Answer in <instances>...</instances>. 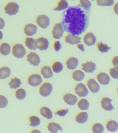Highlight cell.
Masks as SVG:
<instances>
[{
  "label": "cell",
  "mask_w": 118,
  "mask_h": 133,
  "mask_svg": "<svg viewBox=\"0 0 118 133\" xmlns=\"http://www.w3.org/2000/svg\"><path fill=\"white\" fill-rule=\"evenodd\" d=\"M90 9L81 5L70 7L63 13L61 24L64 31L73 35H80L85 32L89 23Z\"/></svg>",
  "instance_id": "cell-1"
},
{
  "label": "cell",
  "mask_w": 118,
  "mask_h": 133,
  "mask_svg": "<svg viewBox=\"0 0 118 133\" xmlns=\"http://www.w3.org/2000/svg\"><path fill=\"white\" fill-rule=\"evenodd\" d=\"M13 56L18 59L23 58L26 54V50L23 45L20 43L14 44L12 49Z\"/></svg>",
  "instance_id": "cell-2"
},
{
  "label": "cell",
  "mask_w": 118,
  "mask_h": 133,
  "mask_svg": "<svg viewBox=\"0 0 118 133\" xmlns=\"http://www.w3.org/2000/svg\"><path fill=\"white\" fill-rule=\"evenodd\" d=\"M19 6L15 2L8 3L5 7V12L10 16L16 15L19 11Z\"/></svg>",
  "instance_id": "cell-3"
},
{
  "label": "cell",
  "mask_w": 118,
  "mask_h": 133,
  "mask_svg": "<svg viewBox=\"0 0 118 133\" xmlns=\"http://www.w3.org/2000/svg\"><path fill=\"white\" fill-rule=\"evenodd\" d=\"M52 85L48 82L43 83L39 88V93L42 96L47 97L50 95L52 92Z\"/></svg>",
  "instance_id": "cell-4"
},
{
  "label": "cell",
  "mask_w": 118,
  "mask_h": 133,
  "mask_svg": "<svg viewBox=\"0 0 118 133\" xmlns=\"http://www.w3.org/2000/svg\"><path fill=\"white\" fill-rule=\"evenodd\" d=\"M36 22L38 25L43 29L48 28L50 24V19L49 18L44 14L38 16L36 18Z\"/></svg>",
  "instance_id": "cell-5"
},
{
  "label": "cell",
  "mask_w": 118,
  "mask_h": 133,
  "mask_svg": "<svg viewBox=\"0 0 118 133\" xmlns=\"http://www.w3.org/2000/svg\"><path fill=\"white\" fill-rule=\"evenodd\" d=\"M74 91L76 94L80 97H85L89 94V91L85 85L82 83H79L74 87Z\"/></svg>",
  "instance_id": "cell-6"
},
{
  "label": "cell",
  "mask_w": 118,
  "mask_h": 133,
  "mask_svg": "<svg viewBox=\"0 0 118 133\" xmlns=\"http://www.w3.org/2000/svg\"><path fill=\"white\" fill-rule=\"evenodd\" d=\"M43 82L41 76L38 74H33L29 77L28 83L29 85L33 87L39 86Z\"/></svg>",
  "instance_id": "cell-7"
},
{
  "label": "cell",
  "mask_w": 118,
  "mask_h": 133,
  "mask_svg": "<svg viewBox=\"0 0 118 133\" xmlns=\"http://www.w3.org/2000/svg\"><path fill=\"white\" fill-rule=\"evenodd\" d=\"M64 31V27L60 23L56 24L52 31V36L54 38L59 39L63 36Z\"/></svg>",
  "instance_id": "cell-8"
},
{
  "label": "cell",
  "mask_w": 118,
  "mask_h": 133,
  "mask_svg": "<svg viewBox=\"0 0 118 133\" xmlns=\"http://www.w3.org/2000/svg\"><path fill=\"white\" fill-rule=\"evenodd\" d=\"M27 60L29 63L34 66H38L41 62L40 57L38 54L30 52L27 55Z\"/></svg>",
  "instance_id": "cell-9"
},
{
  "label": "cell",
  "mask_w": 118,
  "mask_h": 133,
  "mask_svg": "<svg viewBox=\"0 0 118 133\" xmlns=\"http://www.w3.org/2000/svg\"><path fill=\"white\" fill-rule=\"evenodd\" d=\"M49 43L48 39L43 37H40L36 40L37 48L41 51H45L48 49Z\"/></svg>",
  "instance_id": "cell-10"
},
{
  "label": "cell",
  "mask_w": 118,
  "mask_h": 133,
  "mask_svg": "<svg viewBox=\"0 0 118 133\" xmlns=\"http://www.w3.org/2000/svg\"><path fill=\"white\" fill-rule=\"evenodd\" d=\"M87 85L90 91L93 93H98L100 90V85L94 79L90 78L88 80Z\"/></svg>",
  "instance_id": "cell-11"
},
{
  "label": "cell",
  "mask_w": 118,
  "mask_h": 133,
  "mask_svg": "<svg viewBox=\"0 0 118 133\" xmlns=\"http://www.w3.org/2000/svg\"><path fill=\"white\" fill-rule=\"evenodd\" d=\"M63 100L66 103L70 106H74L78 101V98L72 94L67 93L63 95Z\"/></svg>",
  "instance_id": "cell-12"
},
{
  "label": "cell",
  "mask_w": 118,
  "mask_h": 133,
  "mask_svg": "<svg viewBox=\"0 0 118 133\" xmlns=\"http://www.w3.org/2000/svg\"><path fill=\"white\" fill-rule=\"evenodd\" d=\"M113 100L108 97H104L101 99L100 104L101 107L105 111H111L114 109L112 104Z\"/></svg>",
  "instance_id": "cell-13"
},
{
  "label": "cell",
  "mask_w": 118,
  "mask_h": 133,
  "mask_svg": "<svg viewBox=\"0 0 118 133\" xmlns=\"http://www.w3.org/2000/svg\"><path fill=\"white\" fill-rule=\"evenodd\" d=\"M84 43L88 46L94 45L97 41V38L94 34L92 33H86L83 37Z\"/></svg>",
  "instance_id": "cell-14"
},
{
  "label": "cell",
  "mask_w": 118,
  "mask_h": 133,
  "mask_svg": "<svg viewBox=\"0 0 118 133\" xmlns=\"http://www.w3.org/2000/svg\"><path fill=\"white\" fill-rule=\"evenodd\" d=\"M97 81L101 85H107L109 84L110 78L107 74L104 72H100L96 76Z\"/></svg>",
  "instance_id": "cell-15"
},
{
  "label": "cell",
  "mask_w": 118,
  "mask_h": 133,
  "mask_svg": "<svg viewBox=\"0 0 118 133\" xmlns=\"http://www.w3.org/2000/svg\"><path fill=\"white\" fill-rule=\"evenodd\" d=\"M82 69L86 72L93 73L96 69V65L92 61H87L82 64Z\"/></svg>",
  "instance_id": "cell-16"
},
{
  "label": "cell",
  "mask_w": 118,
  "mask_h": 133,
  "mask_svg": "<svg viewBox=\"0 0 118 133\" xmlns=\"http://www.w3.org/2000/svg\"><path fill=\"white\" fill-rule=\"evenodd\" d=\"M38 28L37 26L33 24H28L24 29L25 34L28 36H33L37 33Z\"/></svg>",
  "instance_id": "cell-17"
},
{
  "label": "cell",
  "mask_w": 118,
  "mask_h": 133,
  "mask_svg": "<svg viewBox=\"0 0 118 133\" xmlns=\"http://www.w3.org/2000/svg\"><path fill=\"white\" fill-rule=\"evenodd\" d=\"M65 40L66 42L70 44L75 45L78 44L81 42V38L78 35L68 34L65 36Z\"/></svg>",
  "instance_id": "cell-18"
},
{
  "label": "cell",
  "mask_w": 118,
  "mask_h": 133,
  "mask_svg": "<svg viewBox=\"0 0 118 133\" xmlns=\"http://www.w3.org/2000/svg\"><path fill=\"white\" fill-rule=\"evenodd\" d=\"M88 114L87 112H81L77 114L75 117V120L79 123L84 124L88 121Z\"/></svg>",
  "instance_id": "cell-19"
},
{
  "label": "cell",
  "mask_w": 118,
  "mask_h": 133,
  "mask_svg": "<svg viewBox=\"0 0 118 133\" xmlns=\"http://www.w3.org/2000/svg\"><path fill=\"white\" fill-rule=\"evenodd\" d=\"M78 59L74 57L69 58L66 62L67 68L71 70L75 69L78 66Z\"/></svg>",
  "instance_id": "cell-20"
},
{
  "label": "cell",
  "mask_w": 118,
  "mask_h": 133,
  "mask_svg": "<svg viewBox=\"0 0 118 133\" xmlns=\"http://www.w3.org/2000/svg\"><path fill=\"white\" fill-rule=\"evenodd\" d=\"M47 128L48 130L52 133H57L59 131H63L62 127L59 124L54 122L49 123L47 125Z\"/></svg>",
  "instance_id": "cell-21"
},
{
  "label": "cell",
  "mask_w": 118,
  "mask_h": 133,
  "mask_svg": "<svg viewBox=\"0 0 118 133\" xmlns=\"http://www.w3.org/2000/svg\"><path fill=\"white\" fill-rule=\"evenodd\" d=\"M41 72L43 77L46 79L50 78L53 75L51 68L47 65H45L41 68Z\"/></svg>",
  "instance_id": "cell-22"
},
{
  "label": "cell",
  "mask_w": 118,
  "mask_h": 133,
  "mask_svg": "<svg viewBox=\"0 0 118 133\" xmlns=\"http://www.w3.org/2000/svg\"><path fill=\"white\" fill-rule=\"evenodd\" d=\"M40 111L41 115L46 119H51L53 117L52 112L48 107L43 106L40 108Z\"/></svg>",
  "instance_id": "cell-23"
},
{
  "label": "cell",
  "mask_w": 118,
  "mask_h": 133,
  "mask_svg": "<svg viewBox=\"0 0 118 133\" xmlns=\"http://www.w3.org/2000/svg\"><path fill=\"white\" fill-rule=\"evenodd\" d=\"M106 128L110 132H115L118 130V123L115 120H110L106 124Z\"/></svg>",
  "instance_id": "cell-24"
},
{
  "label": "cell",
  "mask_w": 118,
  "mask_h": 133,
  "mask_svg": "<svg viewBox=\"0 0 118 133\" xmlns=\"http://www.w3.org/2000/svg\"><path fill=\"white\" fill-rule=\"evenodd\" d=\"M11 69L8 66H4L0 68V79H5L11 75Z\"/></svg>",
  "instance_id": "cell-25"
},
{
  "label": "cell",
  "mask_w": 118,
  "mask_h": 133,
  "mask_svg": "<svg viewBox=\"0 0 118 133\" xmlns=\"http://www.w3.org/2000/svg\"><path fill=\"white\" fill-rule=\"evenodd\" d=\"M11 51V47L9 44L4 42L0 45V53L3 56H8Z\"/></svg>",
  "instance_id": "cell-26"
},
{
  "label": "cell",
  "mask_w": 118,
  "mask_h": 133,
  "mask_svg": "<svg viewBox=\"0 0 118 133\" xmlns=\"http://www.w3.org/2000/svg\"><path fill=\"white\" fill-rule=\"evenodd\" d=\"M72 76L73 79L77 82L82 81L85 77L84 73L80 70L74 71L72 73Z\"/></svg>",
  "instance_id": "cell-27"
},
{
  "label": "cell",
  "mask_w": 118,
  "mask_h": 133,
  "mask_svg": "<svg viewBox=\"0 0 118 133\" xmlns=\"http://www.w3.org/2000/svg\"><path fill=\"white\" fill-rule=\"evenodd\" d=\"M25 44L30 50H36L37 48L36 45V40L32 37H28L26 38Z\"/></svg>",
  "instance_id": "cell-28"
},
{
  "label": "cell",
  "mask_w": 118,
  "mask_h": 133,
  "mask_svg": "<svg viewBox=\"0 0 118 133\" xmlns=\"http://www.w3.org/2000/svg\"><path fill=\"white\" fill-rule=\"evenodd\" d=\"M77 106L80 110L82 111L88 110L90 107V103L87 99L81 98L77 102Z\"/></svg>",
  "instance_id": "cell-29"
},
{
  "label": "cell",
  "mask_w": 118,
  "mask_h": 133,
  "mask_svg": "<svg viewBox=\"0 0 118 133\" xmlns=\"http://www.w3.org/2000/svg\"><path fill=\"white\" fill-rule=\"evenodd\" d=\"M22 84V83L21 82V80L16 77L11 79L8 83V85L11 89H14L20 87Z\"/></svg>",
  "instance_id": "cell-30"
},
{
  "label": "cell",
  "mask_w": 118,
  "mask_h": 133,
  "mask_svg": "<svg viewBox=\"0 0 118 133\" xmlns=\"http://www.w3.org/2000/svg\"><path fill=\"white\" fill-rule=\"evenodd\" d=\"M69 7V4L66 0H60L58 3V5L56 7L54 8L55 11H60L65 10Z\"/></svg>",
  "instance_id": "cell-31"
},
{
  "label": "cell",
  "mask_w": 118,
  "mask_h": 133,
  "mask_svg": "<svg viewBox=\"0 0 118 133\" xmlns=\"http://www.w3.org/2000/svg\"><path fill=\"white\" fill-rule=\"evenodd\" d=\"M26 96V90L23 88H19L16 90L15 92V96L16 98L20 100H22L25 98Z\"/></svg>",
  "instance_id": "cell-32"
},
{
  "label": "cell",
  "mask_w": 118,
  "mask_h": 133,
  "mask_svg": "<svg viewBox=\"0 0 118 133\" xmlns=\"http://www.w3.org/2000/svg\"><path fill=\"white\" fill-rule=\"evenodd\" d=\"M92 131L94 133H102L104 131V128L101 124L96 123L92 125Z\"/></svg>",
  "instance_id": "cell-33"
},
{
  "label": "cell",
  "mask_w": 118,
  "mask_h": 133,
  "mask_svg": "<svg viewBox=\"0 0 118 133\" xmlns=\"http://www.w3.org/2000/svg\"><path fill=\"white\" fill-rule=\"evenodd\" d=\"M52 69L54 72L58 74L61 72L64 68L63 64L59 61L54 62L52 65Z\"/></svg>",
  "instance_id": "cell-34"
},
{
  "label": "cell",
  "mask_w": 118,
  "mask_h": 133,
  "mask_svg": "<svg viewBox=\"0 0 118 133\" xmlns=\"http://www.w3.org/2000/svg\"><path fill=\"white\" fill-rule=\"evenodd\" d=\"M30 123L29 125L33 127H36L40 125L41 121L40 118L36 116H31L29 118Z\"/></svg>",
  "instance_id": "cell-35"
},
{
  "label": "cell",
  "mask_w": 118,
  "mask_h": 133,
  "mask_svg": "<svg viewBox=\"0 0 118 133\" xmlns=\"http://www.w3.org/2000/svg\"><path fill=\"white\" fill-rule=\"evenodd\" d=\"M97 4L98 6L109 7L114 3V0H97Z\"/></svg>",
  "instance_id": "cell-36"
},
{
  "label": "cell",
  "mask_w": 118,
  "mask_h": 133,
  "mask_svg": "<svg viewBox=\"0 0 118 133\" xmlns=\"http://www.w3.org/2000/svg\"><path fill=\"white\" fill-rule=\"evenodd\" d=\"M98 50L101 53H106L110 50V47L108 46L106 44H105L101 42H98L97 44Z\"/></svg>",
  "instance_id": "cell-37"
},
{
  "label": "cell",
  "mask_w": 118,
  "mask_h": 133,
  "mask_svg": "<svg viewBox=\"0 0 118 133\" xmlns=\"http://www.w3.org/2000/svg\"><path fill=\"white\" fill-rule=\"evenodd\" d=\"M8 104V100L4 96L0 95V108L3 109L6 108Z\"/></svg>",
  "instance_id": "cell-38"
},
{
  "label": "cell",
  "mask_w": 118,
  "mask_h": 133,
  "mask_svg": "<svg viewBox=\"0 0 118 133\" xmlns=\"http://www.w3.org/2000/svg\"><path fill=\"white\" fill-rule=\"evenodd\" d=\"M109 74L110 76L113 78L118 79V68L116 67H113L109 70Z\"/></svg>",
  "instance_id": "cell-39"
},
{
  "label": "cell",
  "mask_w": 118,
  "mask_h": 133,
  "mask_svg": "<svg viewBox=\"0 0 118 133\" xmlns=\"http://www.w3.org/2000/svg\"><path fill=\"white\" fill-rule=\"evenodd\" d=\"M81 5L84 8L86 9H90L92 6L91 2L89 0H79Z\"/></svg>",
  "instance_id": "cell-40"
},
{
  "label": "cell",
  "mask_w": 118,
  "mask_h": 133,
  "mask_svg": "<svg viewBox=\"0 0 118 133\" xmlns=\"http://www.w3.org/2000/svg\"><path fill=\"white\" fill-rule=\"evenodd\" d=\"M69 111V110L67 109H60L56 111L55 114L61 117H64L68 114Z\"/></svg>",
  "instance_id": "cell-41"
},
{
  "label": "cell",
  "mask_w": 118,
  "mask_h": 133,
  "mask_svg": "<svg viewBox=\"0 0 118 133\" xmlns=\"http://www.w3.org/2000/svg\"><path fill=\"white\" fill-rule=\"evenodd\" d=\"M54 49L55 50L56 52H58L59 51L61 50V45L60 42L59 41H57L54 43Z\"/></svg>",
  "instance_id": "cell-42"
},
{
  "label": "cell",
  "mask_w": 118,
  "mask_h": 133,
  "mask_svg": "<svg viewBox=\"0 0 118 133\" xmlns=\"http://www.w3.org/2000/svg\"><path fill=\"white\" fill-rule=\"evenodd\" d=\"M118 57L117 56L113 57L112 60V63L115 67L118 68Z\"/></svg>",
  "instance_id": "cell-43"
},
{
  "label": "cell",
  "mask_w": 118,
  "mask_h": 133,
  "mask_svg": "<svg viewBox=\"0 0 118 133\" xmlns=\"http://www.w3.org/2000/svg\"><path fill=\"white\" fill-rule=\"evenodd\" d=\"M5 22L2 18L0 17V29H3L5 26Z\"/></svg>",
  "instance_id": "cell-44"
},
{
  "label": "cell",
  "mask_w": 118,
  "mask_h": 133,
  "mask_svg": "<svg viewBox=\"0 0 118 133\" xmlns=\"http://www.w3.org/2000/svg\"><path fill=\"white\" fill-rule=\"evenodd\" d=\"M77 46L81 51H85L84 46V45L82 44H78Z\"/></svg>",
  "instance_id": "cell-45"
},
{
  "label": "cell",
  "mask_w": 118,
  "mask_h": 133,
  "mask_svg": "<svg viewBox=\"0 0 118 133\" xmlns=\"http://www.w3.org/2000/svg\"><path fill=\"white\" fill-rule=\"evenodd\" d=\"M118 4L117 3L114 6V7L113 9L115 13L116 14H118Z\"/></svg>",
  "instance_id": "cell-46"
},
{
  "label": "cell",
  "mask_w": 118,
  "mask_h": 133,
  "mask_svg": "<svg viewBox=\"0 0 118 133\" xmlns=\"http://www.w3.org/2000/svg\"><path fill=\"white\" fill-rule=\"evenodd\" d=\"M3 38V34L1 31H0V40H1Z\"/></svg>",
  "instance_id": "cell-47"
},
{
  "label": "cell",
  "mask_w": 118,
  "mask_h": 133,
  "mask_svg": "<svg viewBox=\"0 0 118 133\" xmlns=\"http://www.w3.org/2000/svg\"><path fill=\"white\" fill-rule=\"evenodd\" d=\"M31 133H41V132L39 130L37 129H35L33 130L31 132Z\"/></svg>",
  "instance_id": "cell-48"
},
{
  "label": "cell",
  "mask_w": 118,
  "mask_h": 133,
  "mask_svg": "<svg viewBox=\"0 0 118 133\" xmlns=\"http://www.w3.org/2000/svg\"><path fill=\"white\" fill-rule=\"evenodd\" d=\"M91 1H95V0H91Z\"/></svg>",
  "instance_id": "cell-49"
},
{
  "label": "cell",
  "mask_w": 118,
  "mask_h": 133,
  "mask_svg": "<svg viewBox=\"0 0 118 133\" xmlns=\"http://www.w3.org/2000/svg\"><path fill=\"white\" fill-rule=\"evenodd\" d=\"M0 8H1V5H0Z\"/></svg>",
  "instance_id": "cell-50"
},
{
  "label": "cell",
  "mask_w": 118,
  "mask_h": 133,
  "mask_svg": "<svg viewBox=\"0 0 118 133\" xmlns=\"http://www.w3.org/2000/svg\"><path fill=\"white\" fill-rule=\"evenodd\" d=\"M71 1H74V0H71Z\"/></svg>",
  "instance_id": "cell-51"
}]
</instances>
